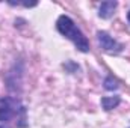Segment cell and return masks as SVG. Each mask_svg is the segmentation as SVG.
Listing matches in <instances>:
<instances>
[{
	"instance_id": "cell-1",
	"label": "cell",
	"mask_w": 130,
	"mask_h": 128,
	"mask_svg": "<svg viewBox=\"0 0 130 128\" xmlns=\"http://www.w3.org/2000/svg\"><path fill=\"white\" fill-rule=\"evenodd\" d=\"M56 29L61 35H64L67 39H70L76 48L82 53H88L89 51V41L88 38L82 33V30L74 24V21L68 17V15H61L56 21Z\"/></svg>"
},
{
	"instance_id": "cell-2",
	"label": "cell",
	"mask_w": 130,
	"mask_h": 128,
	"mask_svg": "<svg viewBox=\"0 0 130 128\" xmlns=\"http://www.w3.org/2000/svg\"><path fill=\"white\" fill-rule=\"evenodd\" d=\"M18 112H24V107H21L15 98H3L0 101V122L11 121Z\"/></svg>"
},
{
	"instance_id": "cell-3",
	"label": "cell",
	"mask_w": 130,
	"mask_h": 128,
	"mask_svg": "<svg viewBox=\"0 0 130 128\" xmlns=\"http://www.w3.org/2000/svg\"><path fill=\"white\" fill-rule=\"evenodd\" d=\"M97 39L98 44L101 45V48L106 51V53H110V54H117L123 50V45L120 42H117L107 32H103V30H98L97 32Z\"/></svg>"
},
{
	"instance_id": "cell-4",
	"label": "cell",
	"mask_w": 130,
	"mask_h": 128,
	"mask_svg": "<svg viewBox=\"0 0 130 128\" xmlns=\"http://www.w3.org/2000/svg\"><path fill=\"white\" fill-rule=\"evenodd\" d=\"M118 3L113 2V0H107V2H103L98 8V17L103 18V20H107L110 18L113 14H115V9H117Z\"/></svg>"
},
{
	"instance_id": "cell-5",
	"label": "cell",
	"mask_w": 130,
	"mask_h": 128,
	"mask_svg": "<svg viewBox=\"0 0 130 128\" xmlns=\"http://www.w3.org/2000/svg\"><path fill=\"white\" fill-rule=\"evenodd\" d=\"M121 102V98L118 95H113V96H103L101 98V107L109 112V110H113L115 107H118Z\"/></svg>"
},
{
	"instance_id": "cell-6",
	"label": "cell",
	"mask_w": 130,
	"mask_h": 128,
	"mask_svg": "<svg viewBox=\"0 0 130 128\" xmlns=\"http://www.w3.org/2000/svg\"><path fill=\"white\" fill-rule=\"evenodd\" d=\"M103 84H104V89H106V91H117V89L120 88V84H118V80H117V78H113L112 75L106 77Z\"/></svg>"
},
{
	"instance_id": "cell-7",
	"label": "cell",
	"mask_w": 130,
	"mask_h": 128,
	"mask_svg": "<svg viewBox=\"0 0 130 128\" xmlns=\"http://www.w3.org/2000/svg\"><path fill=\"white\" fill-rule=\"evenodd\" d=\"M127 20H129V23H130V9H129V12H127Z\"/></svg>"
},
{
	"instance_id": "cell-8",
	"label": "cell",
	"mask_w": 130,
	"mask_h": 128,
	"mask_svg": "<svg viewBox=\"0 0 130 128\" xmlns=\"http://www.w3.org/2000/svg\"><path fill=\"white\" fill-rule=\"evenodd\" d=\"M0 128H3V127H0Z\"/></svg>"
}]
</instances>
